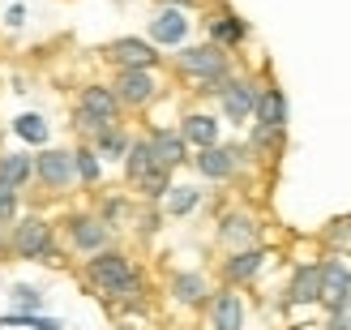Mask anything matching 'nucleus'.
Instances as JSON below:
<instances>
[{
    "instance_id": "1",
    "label": "nucleus",
    "mask_w": 351,
    "mask_h": 330,
    "mask_svg": "<svg viewBox=\"0 0 351 330\" xmlns=\"http://www.w3.org/2000/svg\"><path fill=\"white\" fill-rule=\"evenodd\" d=\"M82 283L95 287L103 300H116V305H142V296H146V279L125 249L90 253L82 266Z\"/></svg>"
},
{
    "instance_id": "2",
    "label": "nucleus",
    "mask_w": 351,
    "mask_h": 330,
    "mask_svg": "<svg viewBox=\"0 0 351 330\" xmlns=\"http://www.w3.org/2000/svg\"><path fill=\"white\" fill-rule=\"evenodd\" d=\"M171 69H176V78L197 86V95L215 99L219 86L236 73V60H232V51H223L215 43H184V47H176Z\"/></svg>"
},
{
    "instance_id": "3",
    "label": "nucleus",
    "mask_w": 351,
    "mask_h": 330,
    "mask_svg": "<svg viewBox=\"0 0 351 330\" xmlns=\"http://www.w3.org/2000/svg\"><path fill=\"white\" fill-rule=\"evenodd\" d=\"M5 236H9V257L39 262V266H64V249L56 245V228L43 215H17V223Z\"/></svg>"
},
{
    "instance_id": "4",
    "label": "nucleus",
    "mask_w": 351,
    "mask_h": 330,
    "mask_svg": "<svg viewBox=\"0 0 351 330\" xmlns=\"http://www.w3.org/2000/svg\"><path fill=\"white\" fill-rule=\"evenodd\" d=\"M56 232L64 236V249L77 253V257H90V253L112 249V228H108V223H103L95 211H69V215L56 223Z\"/></svg>"
},
{
    "instance_id": "5",
    "label": "nucleus",
    "mask_w": 351,
    "mask_h": 330,
    "mask_svg": "<svg viewBox=\"0 0 351 330\" xmlns=\"http://www.w3.org/2000/svg\"><path fill=\"white\" fill-rule=\"evenodd\" d=\"M112 95L120 99V108H125V112H146L150 103L163 95L159 69H116Z\"/></svg>"
},
{
    "instance_id": "6",
    "label": "nucleus",
    "mask_w": 351,
    "mask_h": 330,
    "mask_svg": "<svg viewBox=\"0 0 351 330\" xmlns=\"http://www.w3.org/2000/svg\"><path fill=\"white\" fill-rule=\"evenodd\" d=\"M34 185L47 189L51 198L69 193V189L77 185V172H73V150L64 146H43L34 154Z\"/></svg>"
},
{
    "instance_id": "7",
    "label": "nucleus",
    "mask_w": 351,
    "mask_h": 330,
    "mask_svg": "<svg viewBox=\"0 0 351 330\" xmlns=\"http://www.w3.org/2000/svg\"><path fill=\"white\" fill-rule=\"evenodd\" d=\"M257 91H261V82L249 78V73H232V78L219 86L215 99H219L227 125H249V120H253V108H257Z\"/></svg>"
},
{
    "instance_id": "8",
    "label": "nucleus",
    "mask_w": 351,
    "mask_h": 330,
    "mask_svg": "<svg viewBox=\"0 0 351 330\" xmlns=\"http://www.w3.org/2000/svg\"><path fill=\"white\" fill-rule=\"evenodd\" d=\"M249 159H253V150H249V146H236V142H232V146H223V142H219V146L197 150L189 163H193V172H197L202 180H232Z\"/></svg>"
},
{
    "instance_id": "9",
    "label": "nucleus",
    "mask_w": 351,
    "mask_h": 330,
    "mask_svg": "<svg viewBox=\"0 0 351 330\" xmlns=\"http://www.w3.org/2000/svg\"><path fill=\"white\" fill-rule=\"evenodd\" d=\"M99 56L108 60L112 69H159L163 56L150 39H137V34H125V39H112L99 47Z\"/></svg>"
},
{
    "instance_id": "10",
    "label": "nucleus",
    "mask_w": 351,
    "mask_h": 330,
    "mask_svg": "<svg viewBox=\"0 0 351 330\" xmlns=\"http://www.w3.org/2000/svg\"><path fill=\"white\" fill-rule=\"evenodd\" d=\"M266 262H270V249H266V245H253V249H236V253H227V257H223V266H219L223 287H244V283H253L257 274L266 270Z\"/></svg>"
},
{
    "instance_id": "11",
    "label": "nucleus",
    "mask_w": 351,
    "mask_h": 330,
    "mask_svg": "<svg viewBox=\"0 0 351 330\" xmlns=\"http://www.w3.org/2000/svg\"><path fill=\"white\" fill-rule=\"evenodd\" d=\"M219 245L227 253L261 245V223H257V215H249V211H227L219 219Z\"/></svg>"
},
{
    "instance_id": "12",
    "label": "nucleus",
    "mask_w": 351,
    "mask_h": 330,
    "mask_svg": "<svg viewBox=\"0 0 351 330\" xmlns=\"http://www.w3.org/2000/svg\"><path fill=\"white\" fill-rule=\"evenodd\" d=\"M73 108L86 112V116H95V120H103V125H120V116H125L120 99L112 95V86H103V82H86L82 91H77Z\"/></svg>"
},
{
    "instance_id": "13",
    "label": "nucleus",
    "mask_w": 351,
    "mask_h": 330,
    "mask_svg": "<svg viewBox=\"0 0 351 330\" xmlns=\"http://www.w3.org/2000/svg\"><path fill=\"white\" fill-rule=\"evenodd\" d=\"M189 30H193V22H189L184 9H167V5H159V13L150 17V34H146V39H150L154 47H184Z\"/></svg>"
},
{
    "instance_id": "14",
    "label": "nucleus",
    "mask_w": 351,
    "mask_h": 330,
    "mask_svg": "<svg viewBox=\"0 0 351 330\" xmlns=\"http://www.w3.org/2000/svg\"><path fill=\"white\" fill-rule=\"evenodd\" d=\"M206 34H210V43H215V47L236 51V47L249 43V22H244L240 13H232V9H215V13L206 17Z\"/></svg>"
},
{
    "instance_id": "15",
    "label": "nucleus",
    "mask_w": 351,
    "mask_h": 330,
    "mask_svg": "<svg viewBox=\"0 0 351 330\" xmlns=\"http://www.w3.org/2000/svg\"><path fill=\"white\" fill-rule=\"evenodd\" d=\"M253 120H257L261 129H270V133H287V95H283V86H278V82H261Z\"/></svg>"
},
{
    "instance_id": "16",
    "label": "nucleus",
    "mask_w": 351,
    "mask_h": 330,
    "mask_svg": "<svg viewBox=\"0 0 351 330\" xmlns=\"http://www.w3.org/2000/svg\"><path fill=\"white\" fill-rule=\"evenodd\" d=\"M206 318H210V330H244V300H240V292L236 287L210 292Z\"/></svg>"
},
{
    "instance_id": "17",
    "label": "nucleus",
    "mask_w": 351,
    "mask_h": 330,
    "mask_svg": "<svg viewBox=\"0 0 351 330\" xmlns=\"http://www.w3.org/2000/svg\"><path fill=\"white\" fill-rule=\"evenodd\" d=\"M351 300V262L339 253H330L322 262V305L335 309V305H347Z\"/></svg>"
},
{
    "instance_id": "18",
    "label": "nucleus",
    "mask_w": 351,
    "mask_h": 330,
    "mask_svg": "<svg viewBox=\"0 0 351 330\" xmlns=\"http://www.w3.org/2000/svg\"><path fill=\"white\" fill-rule=\"evenodd\" d=\"M322 300V262H304L291 270V283L283 292V305L295 309V305H317Z\"/></svg>"
},
{
    "instance_id": "19",
    "label": "nucleus",
    "mask_w": 351,
    "mask_h": 330,
    "mask_svg": "<svg viewBox=\"0 0 351 330\" xmlns=\"http://www.w3.org/2000/svg\"><path fill=\"white\" fill-rule=\"evenodd\" d=\"M176 129H180V137L189 142V150H206V146L223 142V125H219V116H210V112H184V120Z\"/></svg>"
},
{
    "instance_id": "20",
    "label": "nucleus",
    "mask_w": 351,
    "mask_h": 330,
    "mask_svg": "<svg viewBox=\"0 0 351 330\" xmlns=\"http://www.w3.org/2000/svg\"><path fill=\"white\" fill-rule=\"evenodd\" d=\"M167 292H171V300L184 305V309H206V300H210V283H206L202 270H171Z\"/></svg>"
},
{
    "instance_id": "21",
    "label": "nucleus",
    "mask_w": 351,
    "mask_h": 330,
    "mask_svg": "<svg viewBox=\"0 0 351 330\" xmlns=\"http://www.w3.org/2000/svg\"><path fill=\"white\" fill-rule=\"evenodd\" d=\"M150 150H154V163L176 172V167H184L189 163V142L180 137V129H150Z\"/></svg>"
},
{
    "instance_id": "22",
    "label": "nucleus",
    "mask_w": 351,
    "mask_h": 330,
    "mask_svg": "<svg viewBox=\"0 0 351 330\" xmlns=\"http://www.w3.org/2000/svg\"><path fill=\"white\" fill-rule=\"evenodd\" d=\"M0 180L26 193L34 185V154L30 150H0Z\"/></svg>"
},
{
    "instance_id": "23",
    "label": "nucleus",
    "mask_w": 351,
    "mask_h": 330,
    "mask_svg": "<svg viewBox=\"0 0 351 330\" xmlns=\"http://www.w3.org/2000/svg\"><path fill=\"white\" fill-rule=\"evenodd\" d=\"M9 133L17 137V142H26V146H47L51 142V129H47V120L39 112H22V116H13L9 120Z\"/></svg>"
},
{
    "instance_id": "24",
    "label": "nucleus",
    "mask_w": 351,
    "mask_h": 330,
    "mask_svg": "<svg viewBox=\"0 0 351 330\" xmlns=\"http://www.w3.org/2000/svg\"><path fill=\"white\" fill-rule=\"evenodd\" d=\"M95 154L99 159H112V163H125V154H129V146H133V133L125 129V125H108L99 137H95Z\"/></svg>"
},
{
    "instance_id": "25",
    "label": "nucleus",
    "mask_w": 351,
    "mask_h": 330,
    "mask_svg": "<svg viewBox=\"0 0 351 330\" xmlns=\"http://www.w3.org/2000/svg\"><path fill=\"white\" fill-rule=\"evenodd\" d=\"M120 167H125L129 189H133L137 180H142L146 172L159 167V163H154V150H150V137H146V133H142V137H133V146H129V154H125V163H120Z\"/></svg>"
},
{
    "instance_id": "26",
    "label": "nucleus",
    "mask_w": 351,
    "mask_h": 330,
    "mask_svg": "<svg viewBox=\"0 0 351 330\" xmlns=\"http://www.w3.org/2000/svg\"><path fill=\"white\" fill-rule=\"evenodd\" d=\"M197 206H202V189H197V185H171L167 198H163V215H171V219H189Z\"/></svg>"
},
{
    "instance_id": "27",
    "label": "nucleus",
    "mask_w": 351,
    "mask_h": 330,
    "mask_svg": "<svg viewBox=\"0 0 351 330\" xmlns=\"http://www.w3.org/2000/svg\"><path fill=\"white\" fill-rule=\"evenodd\" d=\"M73 172H77V185H86V189H95L103 180V159L95 154L90 142H77L73 146Z\"/></svg>"
},
{
    "instance_id": "28",
    "label": "nucleus",
    "mask_w": 351,
    "mask_h": 330,
    "mask_svg": "<svg viewBox=\"0 0 351 330\" xmlns=\"http://www.w3.org/2000/svg\"><path fill=\"white\" fill-rule=\"evenodd\" d=\"M9 326H17V330H64V322L60 318H43V314H9L0 318V330H9Z\"/></svg>"
},
{
    "instance_id": "29",
    "label": "nucleus",
    "mask_w": 351,
    "mask_h": 330,
    "mask_svg": "<svg viewBox=\"0 0 351 330\" xmlns=\"http://www.w3.org/2000/svg\"><path fill=\"white\" fill-rule=\"evenodd\" d=\"M9 305H13V314H43V292L30 287V283H13Z\"/></svg>"
},
{
    "instance_id": "30",
    "label": "nucleus",
    "mask_w": 351,
    "mask_h": 330,
    "mask_svg": "<svg viewBox=\"0 0 351 330\" xmlns=\"http://www.w3.org/2000/svg\"><path fill=\"white\" fill-rule=\"evenodd\" d=\"M17 215H22V189L0 180V232H9L17 223Z\"/></svg>"
},
{
    "instance_id": "31",
    "label": "nucleus",
    "mask_w": 351,
    "mask_h": 330,
    "mask_svg": "<svg viewBox=\"0 0 351 330\" xmlns=\"http://www.w3.org/2000/svg\"><path fill=\"white\" fill-rule=\"evenodd\" d=\"M95 215H99V219H103V223H108V228L116 232L120 223H129V219H133V202H129V198H108V202H103Z\"/></svg>"
},
{
    "instance_id": "32",
    "label": "nucleus",
    "mask_w": 351,
    "mask_h": 330,
    "mask_svg": "<svg viewBox=\"0 0 351 330\" xmlns=\"http://www.w3.org/2000/svg\"><path fill=\"white\" fill-rule=\"evenodd\" d=\"M322 240L330 245V253H339V257L351 253V219H335V223L322 232Z\"/></svg>"
},
{
    "instance_id": "33",
    "label": "nucleus",
    "mask_w": 351,
    "mask_h": 330,
    "mask_svg": "<svg viewBox=\"0 0 351 330\" xmlns=\"http://www.w3.org/2000/svg\"><path fill=\"white\" fill-rule=\"evenodd\" d=\"M159 223H163V215H159V211H154V206L146 202V206H142V215H137V232H142V236L150 240L154 232H159Z\"/></svg>"
},
{
    "instance_id": "34",
    "label": "nucleus",
    "mask_w": 351,
    "mask_h": 330,
    "mask_svg": "<svg viewBox=\"0 0 351 330\" xmlns=\"http://www.w3.org/2000/svg\"><path fill=\"white\" fill-rule=\"evenodd\" d=\"M5 26H9V30H22V26H26V5H22V0L5 9Z\"/></svg>"
},
{
    "instance_id": "35",
    "label": "nucleus",
    "mask_w": 351,
    "mask_h": 330,
    "mask_svg": "<svg viewBox=\"0 0 351 330\" xmlns=\"http://www.w3.org/2000/svg\"><path fill=\"white\" fill-rule=\"evenodd\" d=\"M0 137H5V125H0Z\"/></svg>"
}]
</instances>
